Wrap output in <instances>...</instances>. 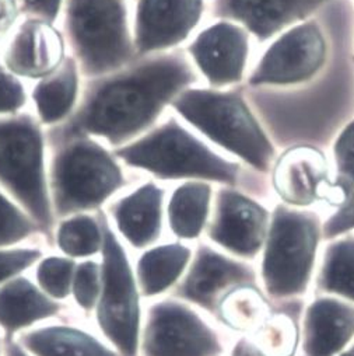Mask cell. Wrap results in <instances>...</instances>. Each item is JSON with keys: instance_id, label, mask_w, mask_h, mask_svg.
Instances as JSON below:
<instances>
[{"instance_id": "52a82bcc", "label": "cell", "mask_w": 354, "mask_h": 356, "mask_svg": "<svg viewBox=\"0 0 354 356\" xmlns=\"http://www.w3.org/2000/svg\"><path fill=\"white\" fill-rule=\"evenodd\" d=\"M325 8L272 40L249 69L244 86L290 90L318 76L329 63L333 49Z\"/></svg>"}, {"instance_id": "6da1fadb", "label": "cell", "mask_w": 354, "mask_h": 356, "mask_svg": "<svg viewBox=\"0 0 354 356\" xmlns=\"http://www.w3.org/2000/svg\"><path fill=\"white\" fill-rule=\"evenodd\" d=\"M325 13L333 49L318 76L290 90L244 86L279 150L307 145L329 152L337 132L354 118V0H332Z\"/></svg>"}, {"instance_id": "d6986e66", "label": "cell", "mask_w": 354, "mask_h": 356, "mask_svg": "<svg viewBox=\"0 0 354 356\" xmlns=\"http://www.w3.org/2000/svg\"><path fill=\"white\" fill-rule=\"evenodd\" d=\"M60 34L48 23L28 20L12 40L6 52L10 72L26 77H47L63 62Z\"/></svg>"}, {"instance_id": "d4e9b609", "label": "cell", "mask_w": 354, "mask_h": 356, "mask_svg": "<svg viewBox=\"0 0 354 356\" xmlns=\"http://www.w3.org/2000/svg\"><path fill=\"white\" fill-rule=\"evenodd\" d=\"M275 306L259 284L241 285L220 299L213 320L216 324L246 337L273 313Z\"/></svg>"}, {"instance_id": "ab89813d", "label": "cell", "mask_w": 354, "mask_h": 356, "mask_svg": "<svg viewBox=\"0 0 354 356\" xmlns=\"http://www.w3.org/2000/svg\"><path fill=\"white\" fill-rule=\"evenodd\" d=\"M337 356H354V339H353L351 343H350L344 350H342Z\"/></svg>"}, {"instance_id": "ac0fdd59", "label": "cell", "mask_w": 354, "mask_h": 356, "mask_svg": "<svg viewBox=\"0 0 354 356\" xmlns=\"http://www.w3.org/2000/svg\"><path fill=\"white\" fill-rule=\"evenodd\" d=\"M354 339V303L317 295L304 306L300 348L303 356H337Z\"/></svg>"}, {"instance_id": "277c9868", "label": "cell", "mask_w": 354, "mask_h": 356, "mask_svg": "<svg viewBox=\"0 0 354 356\" xmlns=\"http://www.w3.org/2000/svg\"><path fill=\"white\" fill-rule=\"evenodd\" d=\"M169 108L217 150L269 175L279 149L248 102L244 84L224 90L198 84L184 90Z\"/></svg>"}, {"instance_id": "7bdbcfd3", "label": "cell", "mask_w": 354, "mask_h": 356, "mask_svg": "<svg viewBox=\"0 0 354 356\" xmlns=\"http://www.w3.org/2000/svg\"><path fill=\"white\" fill-rule=\"evenodd\" d=\"M301 356H303V355H301Z\"/></svg>"}, {"instance_id": "83f0119b", "label": "cell", "mask_w": 354, "mask_h": 356, "mask_svg": "<svg viewBox=\"0 0 354 356\" xmlns=\"http://www.w3.org/2000/svg\"><path fill=\"white\" fill-rule=\"evenodd\" d=\"M26 346L38 356H118L97 339L71 328H45L24 337Z\"/></svg>"}, {"instance_id": "f1b7e54d", "label": "cell", "mask_w": 354, "mask_h": 356, "mask_svg": "<svg viewBox=\"0 0 354 356\" xmlns=\"http://www.w3.org/2000/svg\"><path fill=\"white\" fill-rule=\"evenodd\" d=\"M329 156L335 187L346 204L354 193V118L337 132L329 147Z\"/></svg>"}, {"instance_id": "9c48e42d", "label": "cell", "mask_w": 354, "mask_h": 356, "mask_svg": "<svg viewBox=\"0 0 354 356\" xmlns=\"http://www.w3.org/2000/svg\"><path fill=\"white\" fill-rule=\"evenodd\" d=\"M0 184L45 229L51 204L44 168V139L30 117L0 120Z\"/></svg>"}, {"instance_id": "74e56055", "label": "cell", "mask_w": 354, "mask_h": 356, "mask_svg": "<svg viewBox=\"0 0 354 356\" xmlns=\"http://www.w3.org/2000/svg\"><path fill=\"white\" fill-rule=\"evenodd\" d=\"M17 17L16 0H0V38H3Z\"/></svg>"}, {"instance_id": "5b68a950", "label": "cell", "mask_w": 354, "mask_h": 356, "mask_svg": "<svg viewBox=\"0 0 354 356\" xmlns=\"http://www.w3.org/2000/svg\"><path fill=\"white\" fill-rule=\"evenodd\" d=\"M323 218L315 209L276 202L260 252L259 282L273 303L304 300L314 282L323 243Z\"/></svg>"}, {"instance_id": "603a6c76", "label": "cell", "mask_w": 354, "mask_h": 356, "mask_svg": "<svg viewBox=\"0 0 354 356\" xmlns=\"http://www.w3.org/2000/svg\"><path fill=\"white\" fill-rule=\"evenodd\" d=\"M314 293L354 303V232L325 241L314 277Z\"/></svg>"}, {"instance_id": "9a60e30c", "label": "cell", "mask_w": 354, "mask_h": 356, "mask_svg": "<svg viewBox=\"0 0 354 356\" xmlns=\"http://www.w3.org/2000/svg\"><path fill=\"white\" fill-rule=\"evenodd\" d=\"M252 37L239 24L212 20L184 45L206 87L224 90L245 83L251 69Z\"/></svg>"}, {"instance_id": "8d00e7d4", "label": "cell", "mask_w": 354, "mask_h": 356, "mask_svg": "<svg viewBox=\"0 0 354 356\" xmlns=\"http://www.w3.org/2000/svg\"><path fill=\"white\" fill-rule=\"evenodd\" d=\"M62 0H17V6L30 15L31 20L52 24L58 17Z\"/></svg>"}, {"instance_id": "d590c367", "label": "cell", "mask_w": 354, "mask_h": 356, "mask_svg": "<svg viewBox=\"0 0 354 356\" xmlns=\"http://www.w3.org/2000/svg\"><path fill=\"white\" fill-rule=\"evenodd\" d=\"M40 255L35 250L0 251V282L26 270Z\"/></svg>"}, {"instance_id": "e575fe53", "label": "cell", "mask_w": 354, "mask_h": 356, "mask_svg": "<svg viewBox=\"0 0 354 356\" xmlns=\"http://www.w3.org/2000/svg\"><path fill=\"white\" fill-rule=\"evenodd\" d=\"M351 232H354V193L346 204L325 218L323 241Z\"/></svg>"}, {"instance_id": "484cf974", "label": "cell", "mask_w": 354, "mask_h": 356, "mask_svg": "<svg viewBox=\"0 0 354 356\" xmlns=\"http://www.w3.org/2000/svg\"><path fill=\"white\" fill-rule=\"evenodd\" d=\"M59 306L47 299L28 281L20 278L0 291V324L9 330L26 327L49 317Z\"/></svg>"}, {"instance_id": "44dd1931", "label": "cell", "mask_w": 354, "mask_h": 356, "mask_svg": "<svg viewBox=\"0 0 354 356\" xmlns=\"http://www.w3.org/2000/svg\"><path fill=\"white\" fill-rule=\"evenodd\" d=\"M214 186L206 181H184L176 186L167 202L165 216L178 241L201 240L210 219Z\"/></svg>"}, {"instance_id": "3957f363", "label": "cell", "mask_w": 354, "mask_h": 356, "mask_svg": "<svg viewBox=\"0 0 354 356\" xmlns=\"http://www.w3.org/2000/svg\"><path fill=\"white\" fill-rule=\"evenodd\" d=\"M115 156L158 181H206L235 187L269 201V178L217 150L180 117L171 114L136 140L118 147Z\"/></svg>"}, {"instance_id": "7c38bea8", "label": "cell", "mask_w": 354, "mask_h": 356, "mask_svg": "<svg viewBox=\"0 0 354 356\" xmlns=\"http://www.w3.org/2000/svg\"><path fill=\"white\" fill-rule=\"evenodd\" d=\"M268 178L272 195L287 207L314 209L323 205L333 212L343 205L328 150L307 145L282 149Z\"/></svg>"}, {"instance_id": "2e32d148", "label": "cell", "mask_w": 354, "mask_h": 356, "mask_svg": "<svg viewBox=\"0 0 354 356\" xmlns=\"http://www.w3.org/2000/svg\"><path fill=\"white\" fill-rule=\"evenodd\" d=\"M209 0H137L133 44L137 58L184 45L208 16Z\"/></svg>"}, {"instance_id": "cb8c5ba5", "label": "cell", "mask_w": 354, "mask_h": 356, "mask_svg": "<svg viewBox=\"0 0 354 356\" xmlns=\"http://www.w3.org/2000/svg\"><path fill=\"white\" fill-rule=\"evenodd\" d=\"M304 306L305 300L278 303L273 313L245 337L252 350L258 356H297Z\"/></svg>"}, {"instance_id": "d6a6232c", "label": "cell", "mask_w": 354, "mask_h": 356, "mask_svg": "<svg viewBox=\"0 0 354 356\" xmlns=\"http://www.w3.org/2000/svg\"><path fill=\"white\" fill-rule=\"evenodd\" d=\"M100 291V268L94 262L78 265L74 277V296L84 309H92Z\"/></svg>"}, {"instance_id": "8992f818", "label": "cell", "mask_w": 354, "mask_h": 356, "mask_svg": "<svg viewBox=\"0 0 354 356\" xmlns=\"http://www.w3.org/2000/svg\"><path fill=\"white\" fill-rule=\"evenodd\" d=\"M66 31L87 76H106L137 59L125 0H67Z\"/></svg>"}, {"instance_id": "1f68e13d", "label": "cell", "mask_w": 354, "mask_h": 356, "mask_svg": "<svg viewBox=\"0 0 354 356\" xmlns=\"http://www.w3.org/2000/svg\"><path fill=\"white\" fill-rule=\"evenodd\" d=\"M33 230V222L0 194V245L20 241Z\"/></svg>"}, {"instance_id": "5bb4252c", "label": "cell", "mask_w": 354, "mask_h": 356, "mask_svg": "<svg viewBox=\"0 0 354 356\" xmlns=\"http://www.w3.org/2000/svg\"><path fill=\"white\" fill-rule=\"evenodd\" d=\"M259 274L252 264L235 258L209 241H198L192 259L171 296L214 318L220 299L241 285H256ZM214 321V320H213Z\"/></svg>"}, {"instance_id": "30bf717a", "label": "cell", "mask_w": 354, "mask_h": 356, "mask_svg": "<svg viewBox=\"0 0 354 356\" xmlns=\"http://www.w3.org/2000/svg\"><path fill=\"white\" fill-rule=\"evenodd\" d=\"M175 298L154 303L142 335L143 356H228L231 348L216 323Z\"/></svg>"}, {"instance_id": "7a4b0ae2", "label": "cell", "mask_w": 354, "mask_h": 356, "mask_svg": "<svg viewBox=\"0 0 354 356\" xmlns=\"http://www.w3.org/2000/svg\"><path fill=\"white\" fill-rule=\"evenodd\" d=\"M201 83L184 48L140 56L103 76L65 132L92 134L112 146H125L154 128L176 97Z\"/></svg>"}, {"instance_id": "f546056e", "label": "cell", "mask_w": 354, "mask_h": 356, "mask_svg": "<svg viewBox=\"0 0 354 356\" xmlns=\"http://www.w3.org/2000/svg\"><path fill=\"white\" fill-rule=\"evenodd\" d=\"M58 241L66 254L85 257L101 248L103 230L94 219L88 216H76L60 226Z\"/></svg>"}, {"instance_id": "b9f144b4", "label": "cell", "mask_w": 354, "mask_h": 356, "mask_svg": "<svg viewBox=\"0 0 354 356\" xmlns=\"http://www.w3.org/2000/svg\"><path fill=\"white\" fill-rule=\"evenodd\" d=\"M228 356H230V355H228Z\"/></svg>"}, {"instance_id": "f35d334b", "label": "cell", "mask_w": 354, "mask_h": 356, "mask_svg": "<svg viewBox=\"0 0 354 356\" xmlns=\"http://www.w3.org/2000/svg\"><path fill=\"white\" fill-rule=\"evenodd\" d=\"M230 356H258V355L252 350L248 339L245 337H241L237 342L233 343Z\"/></svg>"}, {"instance_id": "8fae6325", "label": "cell", "mask_w": 354, "mask_h": 356, "mask_svg": "<svg viewBox=\"0 0 354 356\" xmlns=\"http://www.w3.org/2000/svg\"><path fill=\"white\" fill-rule=\"evenodd\" d=\"M103 230V293L99 323L124 356H137L140 305L136 281L125 250L106 220Z\"/></svg>"}, {"instance_id": "e0dca14e", "label": "cell", "mask_w": 354, "mask_h": 356, "mask_svg": "<svg viewBox=\"0 0 354 356\" xmlns=\"http://www.w3.org/2000/svg\"><path fill=\"white\" fill-rule=\"evenodd\" d=\"M332 0H209L208 19L242 26L258 44L317 16Z\"/></svg>"}, {"instance_id": "7402d4cb", "label": "cell", "mask_w": 354, "mask_h": 356, "mask_svg": "<svg viewBox=\"0 0 354 356\" xmlns=\"http://www.w3.org/2000/svg\"><path fill=\"white\" fill-rule=\"evenodd\" d=\"M194 248L174 241L147 250L137 264V282L143 296L153 298L174 289L185 274Z\"/></svg>"}, {"instance_id": "4316f807", "label": "cell", "mask_w": 354, "mask_h": 356, "mask_svg": "<svg viewBox=\"0 0 354 356\" xmlns=\"http://www.w3.org/2000/svg\"><path fill=\"white\" fill-rule=\"evenodd\" d=\"M77 83L76 63L67 58L37 84L33 97L44 122H58L69 114L77 97Z\"/></svg>"}, {"instance_id": "ba28073f", "label": "cell", "mask_w": 354, "mask_h": 356, "mask_svg": "<svg viewBox=\"0 0 354 356\" xmlns=\"http://www.w3.org/2000/svg\"><path fill=\"white\" fill-rule=\"evenodd\" d=\"M51 180L59 215L96 208L128 184L112 154L84 136L73 138L59 149Z\"/></svg>"}, {"instance_id": "ffe728a7", "label": "cell", "mask_w": 354, "mask_h": 356, "mask_svg": "<svg viewBox=\"0 0 354 356\" xmlns=\"http://www.w3.org/2000/svg\"><path fill=\"white\" fill-rule=\"evenodd\" d=\"M112 215L119 232L136 248L157 243L162 234L165 216V190L147 181L119 200Z\"/></svg>"}, {"instance_id": "60d3db41", "label": "cell", "mask_w": 354, "mask_h": 356, "mask_svg": "<svg viewBox=\"0 0 354 356\" xmlns=\"http://www.w3.org/2000/svg\"><path fill=\"white\" fill-rule=\"evenodd\" d=\"M9 356H26L17 346H15V345H12L10 348H9Z\"/></svg>"}, {"instance_id": "4fadbf2b", "label": "cell", "mask_w": 354, "mask_h": 356, "mask_svg": "<svg viewBox=\"0 0 354 356\" xmlns=\"http://www.w3.org/2000/svg\"><path fill=\"white\" fill-rule=\"evenodd\" d=\"M271 216L264 201L235 187L217 186L205 236L221 251L251 262L262 252Z\"/></svg>"}, {"instance_id": "836d02e7", "label": "cell", "mask_w": 354, "mask_h": 356, "mask_svg": "<svg viewBox=\"0 0 354 356\" xmlns=\"http://www.w3.org/2000/svg\"><path fill=\"white\" fill-rule=\"evenodd\" d=\"M24 103V87L12 73L0 66V114L16 113Z\"/></svg>"}, {"instance_id": "4dcf8cb0", "label": "cell", "mask_w": 354, "mask_h": 356, "mask_svg": "<svg viewBox=\"0 0 354 356\" xmlns=\"http://www.w3.org/2000/svg\"><path fill=\"white\" fill-rule=\"evenodd\" d=\"M73 262L65 258H48L38 270L41 286L53 298H65L69 293Z\"/></svg>"}]
</instances>
